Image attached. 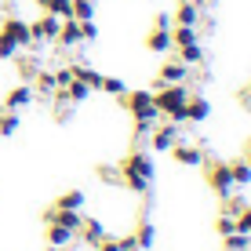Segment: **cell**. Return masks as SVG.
Masks as SVG:
<instances>
[{"mask_svg":"<svg viewBox=\"0 0 251 251\" xmlns=\"http://www.w3.org/2000/svg\"><path fill=\"white\" fill-rule=\"evenodd\" d=\"M73 76H76V80H84L91 91H99V84H102V73H99V69H91L88 62H76L73 66Z\"/></svg>","mask_w":251,"mask_h":251,"instance_id":"obj_21","label":"cell"},{"mask_svg":"<svg viewBox=\"0 0 251 251\" xmlns=\"http://www.w3.org/2000/svg\"><path fill=\"white\" fill-rule=\"evenodd\" d=\"M146 48H150L153 55H168V51H175V44H171V29H157V25H153V29L146 33Z\"/></svg>","mask_w":251,"mask_h":251,"instance_id":"obj_14","label":"cell"},{"mask_svg":"<svg viewBox=\"0 0 251 251\" xmlns=\"http://www.w3.org/2000/svg\"><path fill=\"white\" fill-rule=\"evenodd\" d=\"M44 11L55 15V19H73V0H48Z\"/></svg>","mask_w":251,"mask_h":251,"instance_id":"obj_28","label":"cell"},{"mask_svg":"<svg viewBox=\"0 0 251 251\" xmlns=\"http://www.w3.org/2000/svg\"><path fill=\"white\" fill-rule=\"evenodd\" d=\"M99 91H106V95H117V99H124V91H127V84L120 80V76H102V84H99Z\"/></svg>","mask_w":251,"mask_h":251,"instance_id":"obj_29","label":"cell"},{"mask_svg":"<svg viewBox=\"0 0 251 251\" xmlns=\"http://www.w3.org/2000/svg\"><path fill=\"white\" fill-rule=\"evenodd\" d=\"M244 160H248V164H251V142H248V157H244Z\"/></svg>","mask_w":251,"mask_h":251,"instance_id":"obj_40","label":"cell"},{"mask_svg":"<svg viewBox=\"0 0 251 251\" xmlns=\"http://www.w3.org/2000/svg\"><path fill=\"white\" fill-rule=\"evenodd\" d=\"M215 229H219V237H229V233H237V219L219 215V219H215Z\"/></svg>","mask_w":251,"mask_h":251,"instance_id":"obj_33","label":"cell"},{"mask_svg":"<svg viewBox=\"0 0 251 251\" xmlns=\"http://www.w3.org/2000/svg\"><path fill=\"white\" fill-rule=\"evenodd\" d=\"M37 7H48V0H37Z\"/></svg>","mask_w":251,"mask_h":251,"instance_id":"obj_41","label":"cell"},{"mask_svg":"<svg viewBox=\"0 0 251 251\" xmlns=\"http://www.w3.org/2000/svg\"><path fill=\"white\" fill-rule=\"evenodd\" d=\"M99 251H120L117 237H106V240H102V244H99Z\"/></svg>","mask_w":251,"mask_h":251,"instance_id":"obj_39","label":"cell"},{"mask_svg":"<svg viewBox=\"0 0 251 251\" xmlns=\"http://www.w3.org/2000/svg\"><path fill=\"white\" fill-rule=\"evenodd\" d=\"M153 25H157V29H171V25H175L171 22V11H160L157 19H153Z\"/></svg>","mask_w":251,"mask_h":251,"instance_id":"obj_37","label":"cell"},{"mask_svg":"<svg viewBox=\"0 0 251 251\" xmlns=\"http://www.w3.org/2000/svg\"><path fill=\"white\" fill-rule=\"evenodd\" d=\"M244 211V201H240V197H222V215H229V219H237V215Z\"/></svg>","mask_w":251,"mask_h":251,"instance_id":"obj_31","label":"cell"},{"mask_svg":"<svg viewBox=\"0 0 251 251\" xmlns=\"http://www.w3.org/2000/svg\"><path fill=\"white\" fill-rule=\"evenodd\" d=\"M201 168H204L207 189H211L219 201H222V197H229L233 189H237V186H233V175H229V160H207V164H201Z\"/></svg>","mask_w":251,"mask_h":251,"instance_id":"obj_3","label":"cell"},{"mask_svg":"<svg viewBox=\"0 0 251 251\" xmlns=\"http://www.w3.org/2000/svg\"><path fill=\"white\" fill-rule=\"evenodd\" d=\"M229 175H233V186H251V164L248 160H229Z\"/></svg>","mask_w":251,"mask_h":251,"instance_id":"obj_23","label":"cell"},{"mask_svg":"<svg viewBox=\"0 0 251 251\" xmlns=\"http://www.w3.org/2000/svg\"><path fill=\"white\" fill-rule=\"evenodd\" d=\"M0 58H19V44L7 33H0Z\"/></svg>","mask_w":251,"mask_h":251,"instance_id":"obj_32","label":"cell"},{"mask_svg":"<svg viewBox=\"0 0 251 251\" xmlns=\"http://www.w3.org/2000/svg\"><path fill=\"white\" fill-rule=\"evenodd\" d=\"M33 99H37V95H33V84H15V88L4 95V109L22 113L25 106H33Z\"/></svg>","mask_w":251,"mask_h":251,"instance_id":"obj_9","label":"cell"},{"mask_svg":"<svg viewBox=\"0 0 251 251\" xmlns=\"http://www.w3.org/2000/svg\"><path fill=\"white\" fill-rule=\"evenodd\" d=\"M95 7H99V0H73V19L76 22L95 19Z\"/></svg>","mask_w":251,"mask_h":251,"instance_id":"obj_27","label":"cell"},{"mask_svg":"<svg viewBox=\"0 0 251 251\" xmlns=\"http://www.w3.org/2000/svg\"><path fill=\"white\" fill-rule=\"evenodd\" d=\"M171 22H175V25H201V4H193V0H178V7L171 11Z\"/></svg>","mask_w":251,"mask_h":251,"instance_id":"obj_13","label":"cell"},{"mask_svg":"<svg viewBox=\"0 0 251 251\" xmlns=\"http://www.w3.org/2000/svg\"><path fill=\"white\" fill-rule=\"evenodd\" d=\"M237 233H248L251 237V204H244V211L237 215Z\"/></svg>","mask_w":251,"mask_h":251,"instance_id":"obj_34","label":"cell"},{"mask_svg":"<svg viewBox=\"0 0 251 251\" xmlns=\"http://www.w3.org/2000/svg\"><path fill=\"white\" fill-rule=\"evenodd\" d=\"M124 106H127V113H131L135 120H150V124H157V120H160L157 102H153V91H146V88L124 91Z\"/></svg>","mask_w":251,"mask_h":251,"instance_id":"obj_4","label":"cell"},{"mask_svg":"<svg viewBox=\"0 0 251 251\" xmlns=\"http://www.w3.org/2000/svg\"><path fill=\"white\" fill-rule=\"evenodd\" d=\"M222 251H251V237L248 233H229V237H222Z\"/></svg>","mask_w":251,"mask_h":251,"instance_id":"obj_26","label":"cell"},{"mask_svg":"<svg viewBox=\"0 0 251 251\" xmlns=\"http://www.w3.org/2000/svg\"><path fill=\"white\" fill-rule=\"evenodd\" d=\"M168 153H171V160H175V164H182V168H201V164H204V150H201V146L175 142Z\"/></svg>","mask_w":251,"mask_h":251,"instance_id":"obj_8","label":"cell"},{"mask_svg":"<svg viewBox=\"0 0 251 251\" xmlns=\"http://www.w3.org/2000/svg\"><path fill=\"white\" fill-rule=\"evenodd\" d=\"M19 124H22V117L15 113V109H0V138L15 135V131H19Z\"/></svg>","mask_w":251,"mask_h":251,"instance_id":"obj_24","label":"cell"},{"mask_svg":"<svg viewBox=\"0 0 251 251\" xmlns=\"http://www.w3.org/2000/svg\"><path fill=\"white\" fill-rule=\"evenodd\" d=\"M153 240H157V229H153V222H138V229H135V244H138V251H150Z\"/></svg>","mask_w":251,"mask_h":251,"instance_id":"obj_22","label":"cell"},{"mask_svg":"<svg viewBox=\"0 0 251 251\" xmlns=\"http://www.w3.org/2000/svg\"><path fill=\"white\" fill-rule=\"evenodd\" d=\"M189 91L186 84H157L153 91V102H157V113L168 117L171 124H186V102H189Z\"/></svg>","mask_w":251,"mask_h":251,"instance_id":"obj_2","label":"cell"},{"mask_svg":"<svg viewBox=\"0 0 251 251\" xmlns=\"http://www.w3.org/2000/svg\"><path fill=\"white\" fill-rule=\"evenodd\" d=\"M76 237H84L88 244H95V248H99L102 240L109 237V233H106V226H102L99 219H84V222H80V229H76Z\"/></svg>","mask_w":251,"mask_h":251,"instance_id":"obj_15","label":"cell"},{"mask_svg":"<svg viewBox=\"0 0 251 251\" xmlns=\"http://www.w3.org/2000/svg\"><path fill=\"white\" fill-rule=\"evenodd\" d=\"M178 62H186V66H201V62H204V48H201V40H197V44L178 48Z\"/></svg>","mask_w":251,"mask_h":251,"instance_id":"obj_25","label":"cell"},{"mask_svg":"<svg viewBox=\"0 0 251 251\" xmlns=\"http://www.w3.org/2000/svg\"><path fill=\"white\" fill-rule=\"evenodd\" d=\"M44 237H48V244H51V248H69L76 233H73V229H66V226H58V222H48Z\"/></svg>","mask_w":251,"mask_h":251,"instance_id":"obj_17","label":"cell"},{"mask_svg":"<svg viewBox=\"0 0 251 251\" xmlns=\"http://www.w3.org/2000/svg\"><path fill=\"white\" fill-rule=\"evenodd\" d=\"M84 204H88L84 189H66V193H58V197H55V207H69V211H80Z\"/></svg>","mask_w":251,"mask_h":251,"instance_id":"obj_18","label":"cell"},{"mask_svg":"<svg viewBox=\"0 0 251 251\" xmlns=\"http://www.w3.org/2000/svg\"><path fill=\"white\" fill-rule=\"evenodd\" d=\"M197 40H201V33H197V25H171V44H175V48L197 44Z\"/></svg>","mask_w":251,"mask_h":251,"instance_id":"obj_20","label":"cell"},{"mask_svg":"<svg viewBox=\"0 0 251 251\" xmlns=\"http://www.w3.org/2000/svg\"><path fill=\"white\" fill-rule=\"evenodd\" d=\"M4 4H19V0H4Z\"/></svg>","mask_w":251,"mask_h":251,"instance_id":"obj_42","label":"cell"},{"mask_svg":"<svg viewBox=\"0 0 251 251\" xmlns=\"http://www.w3.org/2000/svg\"><path fill=\"white\" fill-rule=\"evenodd\" d=\"M40 73V62L37 58H19V76H22V84H33V76Z\"/></svg>","mask_w":251,"mask_h":251,"instance_id":"obj_30","label":"cell"},{"mask_svg":"<svg viewBox=\"0 0 251 251\" xmlns=\"http://www.w3.org/2000/svg\"><path fill=\"white\" fill-rule=\"evenodd\" d=\"M55 91H58V84H55V73L40 69V73L33 76V95H44V99H51Z\"/></svg>","mask_w":251,"mask_h":251,"instance_id":"obj_19","label":"cell"},{"mask_svg":"<svg viewBox=\"0 0 251 251\" xmlns=\"http://www.w3.org/2000/svg\"><path fill=\"white\" fill-rule=\"evenodd\" d=\"M44 222H58V226H66V229H80V222H84V215L80 211H69V207H55L51 204L48 211H44Z\"/></svg>","mask_w":251,"mask_h":251,"instance_id":"obj_11","label":"cell"},{"mask_svg":"<svg viewBox=\"0 0 251 251\" xmlns=\"http://www.w3.org/2000/svg\"><path fill=\"white\" fill-rule=\"evenodd\" d=\"M189 80V66L178 62V58H168L157 73V84H186Z\"/></svg>","mask_w":251,"mask_h":251,"instance_id":"obj_10","label":"cell"},{"mask_svg":"<svg viewBox=\"0 0 251 251\" xmlns=\"http://www.w3.org/2000/svg\"><path fill=\"white\" fill-rule=\"evenodd\" d=\"M55 44H62V48H76V44H80V22H76V19H62Z\"/></svg>","mask_w":251,"mask_h":251,"instance_id":"obj_16","label":"cell"},{"mask_svg":"<svg viewBox=\"0 0 251 251\" xmlns=\"http://www.w3.org/2000/svg\"><path fill=\"white\" fill-rule=\"evenodd\" d=\"M153 175H157V168H153V157L146 150H131L120 160V182L131 189V193H150Z\"/></svg>","mask_w":251,"mask_h":251,"instance_id":"obj_1","label":"cell"},{"mask_svg":"<svg viewBox=\"0 0 251 251\" xmlns=\"http://www.w3.org/2000/svg\"><path fill=\"white\" fill-rule=\"evenodd\" d=\"M248 95H251V84H248Z\"/></svg>","mask_w":251,"mask_h":251,"instance_id":"obj_43","label":"cell"},{"mask_svg":"<svg viewBox=\"0 0 251 251\" xmlns=\"http://www.w3.org/2000/svg\"><path fill=\"white\" fill-rule=\"evenodd\" d=\"M58 25H62V19H55V15H40V19L29 22V33H33V44H55L58 37Z\"/></svg>","mask_w":251,"mask_h":251,"instance_id":"obj_5","label":"cell"},{"mask_svg":"<svg viewBox=\"0 0 251 251\" xmlns=\"http://www.w3.org/2000/svg\"><path fill=\"white\" fill-rule=\"evenodd\" d=\"M69 80H73V66H58L55 69V84H58V88H66Z\"/></svg>","mask_w":251,"mask_h":251,"instance_id":"obj_36","label":"cell"},{"mask_svg":"<svg viewBox=\"0 0 251 251\" xmlns=\"http://www.w3.org/2000/svg\"><path fill=\"white\" fill-rule=\"evenodd\" d=\"M80 40H99V25H95V19L80 22Z\"/></svg>","mask_w":251,"mask_h":251,"instance_id":"obj_35","label":"cell"},{"mask_svg":"<svg viewBox=\"0 0 251 251\" xmlns=\"http://www.w3.org/2000/svg\"><path fill=\"white\" fill-rule=\"evenodd\" d=\"M0 33H7V37L19 44V51H25V48H33V33H29V22L25 19H19V15H7L4 22H0Z\"/></svg>","mask_w":251,"mask_h":251,"instance_id":"obj_6","label":"cell"},{"mask_svg":"<svg viewBox=\"0 0 251 251\" xmlns=\"http://www.w3.org/2000/svg\"><path fill=\"white\" fill-rule=\"evenodd\" d=\"M207 117H211V102H207L204 95H189V102H186V124H204Z\"/></svg>","mask_w":251,"mask_h":251,"instance_id":"obj_12","label":"cell"},{"mask_svg":"<svg viewBox=\"0 0 251 251\" xmlns=\"http://www.w3.org/2000/svg\"><path fill=\"white\" fill-rule=\"evenodd\" d=\"M117 244H120V251H138L135 237H117Z\"/></svg>","mask_w":251,"mask_h":251,"instance_id":"obj_38","label":"cell"},{"mask_svg":"<svg viewBox=\"0 0 251 251\" xmlns=\"http://www.w3.org/2000/svg\"><path fill=\"white\" fill-rule=\"evenodd\" d=\"M175 142H178V124H171V120L150 131V146H153V153H168Z\"/></svg>","mask_w":251,"mask_h":251,"instance_id":"obj_7","label":"cell"}]
</instances>
